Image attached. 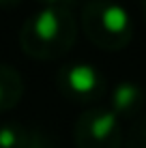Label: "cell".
<instances>
[{"mask_svg":"<svg viewBox=\"0 0 146 148\" xmlns=\"http://www.w3.org/2000/svg\"><path fill=\"white\" fill-rule=\"evenodd\" d=\"M77 22L71 9H37L19 30V45L34 60H58L73 47Z\"/></svg>","mask_w":146,"mask_h":148,"instance_id":"6da1fadb","label":"cell"},{"mask_svg":"<svg viewBox=\"0 0 146 148\" xmlns=\"http://www.w3.org/2000/svg\"><path fill=\"white\" fill-rule=\"evenodd\" d=\"M82 30L97 47L114 52L133 39L131 13L112 0H90L82 9Z\"/></svg>","mask_w":146,"mask_h":148,"instance_id":"7a4b0ae2","label":"cell"},{"mask_svg":"<svg viewBox=\"0 0 146 148\" xmlns=\"http://www.w3.org/2000/svg\"><path fill=\"white\" fill-rule=\"evenodd\" d=\"M73 140L77 148H120V118L110 108H90L75 120Z\"/></svg>","mask_w":146,"mask_h":148,"instance_id":"3957f363","label":"cell"},{"mask_svg":"<svg viewBox=\"0 0 146 148\" xmlns=\"http://www.w3.org/2000/svg\"><path fill=\"white\" fill-rule=\"evenodd\" d=\"M58 86L67 97L75 101L97 99L103 90V75L88 62H69L58 73Z\"/></svg>","mask_w":146,"mask_h":148,"instance_id":"277c9868","label":"cell"},{"mask_svg":"<svg viewBox=\"0 0 146 148\" xmlns=\"http://www.w3.org/2000/svg\"><path fill=\"white\" fill-rule=\"evenodd\" d=\"M144 108V92L133 82H120L112 90L110 97V110L118 118H133Z\"/></svg>","mask_w":146,"mask_h":148,"instance_id":"5b68a950","label":"cell"},{"mask_svg":"<svg viewBox=\"0 0 146 148\" xmlns=\"http://www.w3.org/2000/svg\"><path fill=\"white\" fill-rule=\"evenodd\" d=\"M24 79L17 69L0 62V112H9L22 101Z\"/></svg>","mask_w":146,"mask_h":148,"instance_id":"8992f818","label":"cell"},{"mask_svg":"<svg viewBox=\"0 0 146 148\" xmlns=\"http://www.w3.org/2000/svg\"><path fill=\"white\" fill-rule=\"evenodd\" d=\"M0 148H47V144L39 131L4 125L0 127Z\"/></svg>","mask_w":146,"mask_h":148,"instance_id":"52a82bcc","label":"cell"},{"mask_svg":"<svg viewBox=\"0 0 146 148\" xmlns=\"http://www.w3.org/2000/svg\"><path fill=\"white\" fill-rule=\"evenodd\" d=\"M127 148H146V116L135 125L127 140Z\"/></svg>","mask_w":146,"mask_h":148,"instance_id":"ba28073f","label":"cell"},{"mask_svg":"<svg viewBox=\"0 0 146 148\" xmlns=\"http://www.w3.org/2000/svg\"><path fill=\"white\" fill-rule=\"evenodd\" d=\"M43 7H62V9H71L77 0H39Z\"/></svg>","mask_w":146,"mask_h":148,"instance_id":"9c48e42d","label":"cell"},{"mask_svg":"<svg viewBox=\"0 0 146 148\" xmlns=\"http://www.w3.org/2000/svg\"><path fill=\"white\" fill-rule=\"evenodd\" d=\"M19 2H22V0H0V9H13V7H17Z\"/></svg>","mask_w":146,"mask_h":148,"instance_id":"30bf717a","label":"cell"},{"mask_svg":"<svg viewBox=\"0 0 146 148\" xmlns=\"http://www.w3.org/2000/svg\"><path fill=\"white\" fill-rule=\"evenodd\" d=\"M142 2V9H144V13H146V0H140Z\"/></svg>","mask_w":146,"mask_h":148,"instance_id":"8fae6325","label":"cell"}]
</instances>
